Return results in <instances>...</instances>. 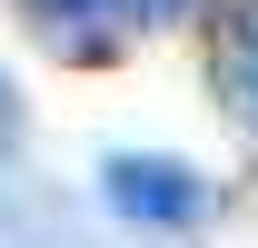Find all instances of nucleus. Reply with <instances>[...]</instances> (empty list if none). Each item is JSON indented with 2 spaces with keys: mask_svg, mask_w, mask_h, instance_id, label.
<instances>
[{
  "mask_svg": "<svg viewBox=\"0 0 258 248\" xmlns=\"http://www.w3.org/2000/svg\"><path fill=\"white\" fill-rule=\"evenodd\" d=\"M219 70H228V99H238L248 129H258V0H228V20H219Z\"/></svg>",
  "mask_w": 258,
  "mask_h": 248,
  "instance_id": "7ed1b4c3",
  "label": "nucleus"
},
{
  "mask_svg": "<svg viewBox=\"0 0 258 248\" xmlns=\"http://www.w3.org/2000/svg\"><path fill=\"white\" fill-rule=\"evenodd\" d=\"M99 189H109V209H119V218H139V228H199V218H209V179H199L189 159L119 149L109 169H99Z\"/></svg>",
  "mask_w": 258,
  "mask_h": 248,
  "instance_id": "f257e3e1",
  "label": "nucleus"
},
{
  "mask_svg": "<svg viewBox=\"0 0 258 248\" xmlns=\"http://www.w3.org/2000/svg\"><path fill=\"white\" fill-rule=\"evenodd\" d=\"M40 20V40L50 50H80V60H99V50H119V40L159 30V20H179L189 0H20Z\"/></svg>",
  "mask_w": 258,
  "mask_h": 248,
  "instance_id": "f03ea898",
  "label": "nucleus"
}]
</instances>
